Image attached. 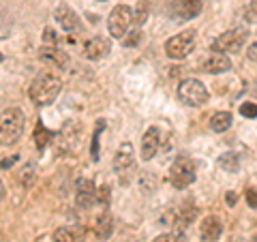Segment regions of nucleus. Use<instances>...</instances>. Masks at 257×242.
I'll return each mask as SVG.
<instances>
[{
	"mask_svg": "<svg viewBox=\"0 0 257 242\" xmlns=\"http://www.w3.org/2000/svg\"><path fill=\"white\" fill-rule=\"evenodd\" d=\"M32 180H35V167H32V165H26V167H24V174H22L24 187H30Z\"/></svg>",
	"mask_w": 257,
	"mask_h": 242,
	"instance_id": "nucleus-27",
	"label": "nucleus"
},
{
	"mask_svg": "<svg viewBox=\"0 0 257 242\" xmlns=\"http://www.w3.org/2000/svg\"><path fill=\"white\" fill-rule=\"evenodd\" d=\"M133 22L138 24V26H140V24H144V22H146V9H144V0L140 3V9H138V13L133 11Z\"/></svg>",
	"mask_w": 257,
	"mask_h": 242,
	"instance_id": "nucleus-29",
	"label": "nucleus"
},
{
	"mask_svg": "<svg viewBox=\"0 0 257 242\" xmlns=\"http://www.w3.org/2000/svg\"><path fill=\"white\" fill-rule=\"evenodd\" d=\"M244 22H248V24H255L257 22V3H251L244 9Z\"/></svg>",
	"mask_w": 257,
	"mask_h": 242,
	"instance_id": "nucleus-26",
	"label": "nucleus"
},
{
	"mask_svg": "<svg viewBox=\"0 0 257 242\" xmlns=\"http://www.w3.org/2000/svg\"><path fill=\"white\" fill-rule=\"evenodd\" d=\"M75 189H77L75 204H77L79 208H90V206H94V201H96V191H99V189L94 187L92 180L79 178L77 184H75Z\"/></svg>",
	"mask_w": 257,
	"mask_h": 242,
	"instance_id": "nucleus-11",
	"label": "nucleus"
},
{
	"mask_svg": "<svg viewBox=\"0 0 257 242\" xmlns=\"http://www.w3.org/2000/svg\"><path fill=\"white\" fill-rule=\"evenodd\" d=\"M111 52V41L107 37H94L84 45V56L88 60H101Z\"/></svg>",
	"mask_w": 257,
	"mask_h": 242,
	"instance_id": "nucleus-12",
	"label": "nucleus"
},
{
	"mask_svg": "<svg viewBox=\"0 0 257 242\" xmlns=\"http://www.w3.org/2000/svg\"><path fill=\"white\" fill-rule=\"evenodd\" d=\"M39 56H41L43 60L56 64L58 69L67 67V62H69V56L60 50V45H43L41 47V54H39Z\"/></svg>",
	"mask_w": 257,
	"mask_h": 242,
	"instance_id": "nucleus-16",
	"label": "nucleus"
},
{
	"mask_svg": "<svg viewBox=\"0 0 257 242\" xmlns=\"http://www.w3.org/2000/svg\"><path fill=\"white\" fill-rule=\"evenodd\" d=\"M246 37H248V30L246 28H231L227 32H223L214 39L212 43V52H219V54H236L242 50V45L246 43Z\"/></svg>",
	"mask_w": 257,
	"mask_h": 242,
	"instance_id": "nucleus-3",
	"label": "nucleus"
},
{
	"mask_svg": "<svg viewBox=\"0 0 257 242\" xmlns=\"http://www.w3.org/2000/svg\"><path fill=\"white\" fill-rule=\"evenodd\" d=\"M111 231H114V221H111V214L109 212L99 214V219H96V223H94V233L101 240H105V238L111 236Z\"/></svg>",
	"mask_w": 257,
	"mask_h": 242,
	"instance_id": "nucleus-18",
	"label": "nucleus"
},
{
	"mask_svg": "<svg viewBox=\"0 0 257 242\" xmlns=\"http://www.w3.org/2000/svg\"><path fill=\"white\" fill-rule=\"evenodd\" d=\"M202 7H204V0H180L176 13H178L180 20H193L202 13Z\"/></svg>",
	"mask_w": 257,
	"mask_h": 242,
	"instance_id": "nucleus-17",
	"label": "nucleus"
},
{
	"mask_svg": "<svg viewBox=\"0 0 257 242\" xmlns=\"http://www.w3.org/2000/svg\"><path fill=\"white\" fill-rule=\"evenodd\" d=\"M231 123H234V116L229 111H216L210 118V129L214 133H225L231 127Z\"/></svg>",
	"mask_w": 257,
	"mask_h": 242,
	"instance_id": "nucleus-19",
	"label": "nucleus"
},
{
	"mask_svg": "<svg viewBox=\"0 0 257 242\" xmlns=\"http://www.w3.org/2000/svg\"><path fill=\"white\" fill-rule=\"evenodd\" d=\"M15 161H18V157H11V159H3L0 161V167H11Z\"/></svg>",
	"mask_w": 257,
	"mask_h": 242,
	"instance_id": "nucleus-33",
	"label": "nucleus"
},
{
	"mask_svg": "<svg viewBox=\"0 0 257 242\" xmlns=\"http://www.w3.org/2000/svg\"><path fill=\"white\" fill-rule=\"evenodd\" d=\"M240 114L244 118H257V105L255 103H242L240 105Z\"/></svg>",
	"mask_w": 257,
	"mask_h": 242,
	"instance_id": "nucleus-25",
	"label": "nucleus"
},
{
	"mask_svg": "<svg viewBox=\"0 0 257 242\" xmlns=\"http://www.w3.org/2000/svg\"><path fill=\"white\" fill-rule=\"evenodd\" d=\"M152 242H182V233H178V231H167V233H161V236H157Z\"/></svg>",
	"mask_w": 257,
	"mask_h": 242,
	"instance_id": "nucleus-23",
	"label": "nucleus"
},
{
	"mask_svg": "<svg viewBox=\"0 0 257 242\" xmlns=\"http://www.w3.org/2000/svg\"><path fill=\"white\" fill-rule=\"evenodd\" d=\"M161 144H163V137H161V129L159 127H150L142 137V159L150 161L155 159V155L159 152Z\"/></svg>",
	"mask_w": 257,
	"mask_h": 242,
	"instance_id": "nucleus-10",
	"label": "nucleus"
},
{
	"mask_svg": "<svg viewBox=\"0 0 257 242\" xmlns=\"http://www.w3.org/2000/svg\"><path fill=\"white\" fill-rule=\"evenodd\" d=\"M253 3H257V0H253Z\"/></svg>",
	"mask_w": 257,
	"mask_h": 242,
	"instance_id": "nucleus-39",
	"label": "nucleus"
},
{
	"mask_svg": "<svg viewBox=\"0 0 257 242\" xmlns=\"http://www.w3.org/2000/svg\"><path fill=\"white\" fill-rule=\"evenodd\" d=\"M54 242H84L86 240V227L82 225H64L54 231Z\"/></svg>",
	"mask_w": 257,
	"mask_h": 242,
	"instance_id": "nucleus-14",
	"label": "nucleus"
},
{
	"mask_svg": "<svg viewBox=\"0 0 257 242\" xmlns=\"http://www.w3.org/2000/svg\"><path fill=\"white\" fill-rule=\"evenodd\" d=\"M140 39H142V32L133 30V32H128V37H122V45L124 47H135L140 43Z\"/></svg>",
	"mask_w": 257,
	"mask_h": 242,
	"instance_id": "nucleus-24",
	"label": "nucleus"
},
{
	"mask_svg": "<svg viewBox=\"0 0 257 242\" xmlns=\"http://www.w3.org/2000/svg\"><path fill=\"white\" fill-rule=\"evenodd\" d=\"M35 142H37V148L43 150L47 144L52 142V131L47 127H43V123H37V129H35Z\"/></svg>",
	"mask_w": 257,
	"mask_h": 242,
	"instance_id": "nucleus-21",
	"label": "nucleus"
},
{
	"mask_svg": "<svg viewBox=\"0 0 257 242\" xmlns=\"http://www.w3.org/2000/svg\"><path fill=\"white\" fill-rule=\"evenodd\" d=\"M99 199H101L103 206L109 204V187H101V189H99Z\"/></svg>",
	"mask_w": 257,
	"mask_h": 242,
	"instance_id": "nucleus-31",
	"label": "nucleus"
},
{
	"mask_svg": "<svg viewBox=\"0 0 257 242\" xmlns=\"http://www.w3.org/2000/svg\"><path fill=\"white\" fill-rule=\"evenodd\" d=\"M24 114L18 107H9L0 114V146H13L24 133Z\"/></svg>",
	"mask_w": 257,
	"mask_h": 242,
	"instance_id": "nucleus-2",
	"label": "nucleus"
},
{
	"mask_svg": "<svg viewBox=\"0 0 257 242\" xmlns=\"http://www.w3.org/2000/svg\"><path fill=\"white\" fill-rule=\"evenodd\" d=\"M131 24H133V9L131 7H126V5L114 7L109 13V18H107V30H109L111 39H122Z\"/></svg>",
	"mask_w": 257,
	"mask_h": 242,
	"instance_id": "nucleus-7",
	"label": "nucleus"
},
{
	"mask_svg": "<svg viewBox=\"0 0 257 242\" xmlns=\"http://www.w3.org/2000/svg\"><path fill=\"white\" fill-rule=\"evenodd\" d=\"M5 195H7V191H5V184H3V180H0V201L5 199Z\"/></svg>",
	"mask_w": 257,
	"mask_h": 242,
	"instance_id": "nucleus-35",
	"label": "nucleus"
},
{
	"mask_svg": "<svg viewBox=\"0 0 257 242\" xmlns=\"http://www.w3.org/2000/svg\"><path fill=\"white\" fill-rule=\"evenodd\" d=\"M248 60H253V62H257V43H253V45H248Z\"/></svg>",
	"mask_w": 257,
	"mask_h": 242,
	"instance_id": "nucleus-32",
	"label": "nucleus"
},
{
	"mask_svg": "<svg viewBox=\"0 0 257 242\" xmlns=\"http://www.w3.org/2000/svg\"><path fill=\"white\" fill-rule=\"evenodd\" d=\"M103 129H105V120H99L96 123V129H94V135H92V144H90V157H92V161H99V142H101V133H103Z\"/></svg>",
	"mask_w": 257,
	"mask_h": 242,
	"instance_id": "nucleus-22",
	"label": "nucleus"
},
{
	"mask_svg": "<svg viewBox=\"0 0 257 242\" xmlns=\"http://www.w3.org/2000/svg\"><path fill=\"white\" fill-rule=\"evenodd\" d=\"M3 58H5V56H3V54H0V62H3Z\"/></svg>",
	"mask_w": 257,
	"mask_h": 242,
	"instance_id": "nucleus-37",
	"label": "nucleus"
},
{
	"mask_svg": "<svg viewBox=\"0 0 257 242\" xmlns=\"http://www.w3.org/2000/svg\"><path fill=\"white\" fill-rule=\"evenodd\" d=\"M60 90H62L60 75L56 73V71H43V73H39L35 79H32L28 94H30V101L35 103V105L43 107V105L54 103L56 96L60 94Z\"/></svg>",
	"mask_w": 257,
	"mask_h": 242,
	"instance_id": "nucleus-1",
	"label": "nucleus"
},
{
	"mask_svg": "<svg viewBox=\"0 0 257 242\" xmlns=\"http://www.w3.org/2000/svg\"><path fill=\"white\" fill-rule=\"evenodd\" d=\"M253 94L257 96V82H255V86H253Z\"/></svg>",
	"mask_w": 257,
	"mask_h": 242,
	"instance_id": "nucleus-36",
	"label": "nucleus"
},
{
	"mask_svg": "<svg viewBox=\"0 0 257 242\" xmlns=\"http://www.w3.org/2000/svg\"><path fill=\"white\" fill-rule=\"evenodd\" d=\"M178 99L189 107H199L208 101V90L199 79H184L178 86Z\"/></svg>",
	"mask_w": 257,
	"mask_h": 242,
	"instance_id": "nucleus-4",
	"label": "nucleus"
},
{
	"mask_svg": "<svg viewBox=\"0 0 257 242\" xmlns=\"http://www.w3.org/2000/svg\"><path fill=\"white\" fill-rule=\"evenodd\" d=\"M202 69L206 71V73H210V75H219V73H225V71L231 69V60L227 58V54L212 52V56L204 62Z\"/></svg>",
	"mask_w": 257,
	"mask_h": 242,
	"instance_id": "nucleus-15",
	"label": "nucleus"
},
{
	"mask_svg": "<svg viewBox=\"0 0 257 242\" xmlns=\"http://www.w3.org/2000/svg\"><path fill=\"white\" fill-rule=\"evenodd\" d=\"M216 165H219L221 169H225V172H238L240 169V157L236 155V152H225V155H221L219 159H216Z\"/></svg>",
	"mask_w": 257,
	"mask_h": 242,
	"instance_id": "nucleus-20",
	"label": "nucleus"
},
{
	"mask_svg": "<svg viewBox=\"0 0 257 242\" xmlns=\"http://www.w3.org/2000/svg\"><path fill=\"white\" fill-rule=\"evenodd\" d=\"M43 45H60L58 37H56V32H54L52 28L45 30V35H43Z\"/></svg>",
	"mask_w": 257,
	"mask_h": 242,
	"instance_id": "nucleus-28",
	"label": "nucleus"
},
{
	"mask_svg": "<svg viewBox=\"0 0 257 242\" xmlns=\"http://www.w3.org/2000/svg\"><path fill=\"white\" fill-rule=\"evenodd\" d=\"M223 233V223L219 216H206V219L202 221V225H199V236H202L204 242H216L221 238Z\"/></svg>",
	"mask_w": 257,
	"mask_h": 242,
	"instance_id": "nucleus-13",
	"label": "nucleus"
},
{
	"mask_svg": "<svg viewBox=\"0 0 257 242\" xmlns=\"http://www.w3.org/2000/svg\"><path fill=\"white\" fill-rule=\"evenodd\" d=\"M114 169H116L118 176H122V178L135 169V152H133L131 142L120 144V148L116 150V157H114Z\"/></svg>",
	"mask_w": 257,
	"mask_h": 242,
	"instance_id": "nucleus-8",
	"label": "nucleus"
},
{
	"mask_svg": "<svg viewBox=\"0 0 257 242\" xmlns=\"http://www.w3.org/2000/svg\"><path fill=\"white\" fill-rule=\"evenodd\" d=\"M195 163L189 157H178L174 161V165L170 169V180L176 189H187L189 184L195 182Z\"/></svg>",
	"mask_w": 257,
	"mask_h": 242,
	"instance_id": "nucleus-6",
	"label": "nucleus"
},
{
	"mask_svg": "<svg viewBox=\"0 0 257 242\" xmlns=\"http://www.w3.org/2000/svg\"><path fill=\"white\" fill-rule=\"evenodd\" d=\"M246 204L251 208H257V189H246Z\"/></svg>",
	"mask_w": 257,
	"mask_h": 242,
	"instance_id": "nucleus-30",
	"label": "nucleus"
},
{
	"mask_svg": "<svg viewBox=\"0 0 257 242\" xmlns=\"http://www.w3.org/2000/svg\"><path fill=\"white\" fill-rule=\"evenodd\" d=\"M225 199H227V204H229V206H234L238 197H236V193H227V195H225Z\"/></svg>",
	"mask_w": 257,
	"mask_h": 242,
	"instance_id": "nucleus-34",
	"label": "nucleus"
},
{
	"mask_svg": "<svg viewBox=\"0 0 257 242\" xmlns=\"http://www.w3.org/2000/svg\"><path fill=\"white\" fill-rule=\"evenodd\" d=\"M193 47H195V30H182L180 35L167 39L165 54L172 60H182L193 52Z\"/></svg>",
	"mask_w": 257,
	"mask_h": 242,
	"instance_id": "nucleus-5",
	"label": "nucleus"
},
{
	"mask_svg": "<svg viewBox=\"0 0 257 242\" xmlns=\"http://www.w3.org/2000/svg\"><path fill=\"white\" fill-rule=\"evenodd\" d=\"M54 20L58 22L60 28L67 30V32H77V30H82V22H79L77 13L71 9L69 5H58V7H56Z\"/></svg>",
	"mask_w": 257,
	"mask_h": 242,
	"instance_id": "nucleus-9",
	"label": "nucleus"
},
{
	"mask_svg": "<svg viewBox=\"0 0 257 242\" xmlns=\"http://www.w3.org/2000/svg\"><path fill=\"white\" fill-rule=\"evenodd\" d=\"M99 3H105V0H99Z\"/></svg>",
	"mask_w": 257,
	"mask_h": 242,
	"instance_id": "nucleus-38",
	"label": "nucleus"
}]
</instances>
